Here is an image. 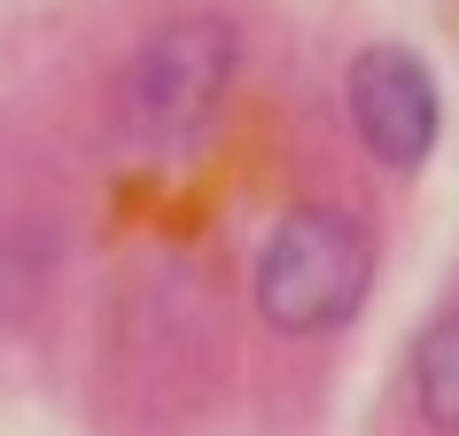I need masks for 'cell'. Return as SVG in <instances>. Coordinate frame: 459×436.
I'll use <instances>...</instances> for the list:
<instances>
[{"label":"cell","mask_w":459,"mask_h":436,"mask_svg":"<svg viewBox=\"0 0 459 436\" xmlns=\"http://www.w3.org/2000/svg\"><path fill=\"white\" fill-rule=\"evenodd\" d=\"M242 78V31L195 8V16H164L156 31H141V48L117 71V118L141 133L148 148H187L203 125L226 109Z\"/></svg>","instance_id":"obj_2"},{"label":"cell","mask_w":459,"mask_h":436,"mask_svg":"<svg viewBox=\"0 0 459 436\" xmlns=\"http://www.w3.org/2000/svg\"><path fill=\"white\" fill-rule=\"evenodd\" d=\"M412 405L444 436H459V312H444L412 343Z\"/></svg>","instance_id":"obj_4"},{"label":"cell","mask_w":459,"mask_h":436,"mask_svg":"<svg viewBox=\"0 0 459 436\" xmlns=\"http://www.w3.org/2000/svg\"><path fill=\"white\" fill-rule=\"evenodd\" d=\"M342 94H351V125L374 164L389 171H420L436 148V125H444V94H436V71L397 39H374V48L351 55L342 71Z\"/></svg>","instance_id":"obj_3"},{"label":"cell","mask_w":459,"mask_h":436,"mask_svg":"<svg viewBox=\"0 0 459 436\" xmlns=\"http://www.w3.org/2000/svg\"><path fill=\"white\" fill-rule=\"evenodd\" d=\"M374 289V234L342 203H296L281 211V226L257 249V273H249V296L265 312L273 336H335L351 327Z\"/></svg>","instance_id":"obj_1"}]
</instances>
